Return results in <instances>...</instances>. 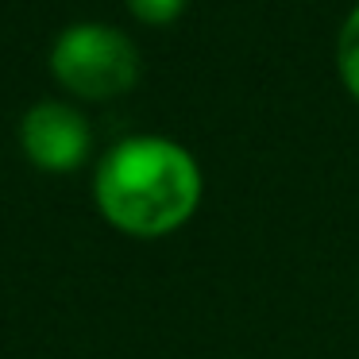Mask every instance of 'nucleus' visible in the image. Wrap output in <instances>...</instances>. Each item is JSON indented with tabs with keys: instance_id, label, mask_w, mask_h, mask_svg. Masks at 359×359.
I'll return each instance as SVG.
<instances>
[{
	"instance_id": "f257e3e1",
	"label": "nucleus",
	"mask_w": 359,
	"mask_h": 359,
	"mask_svg": "<svg viewBox=\"0 0 359 359\" xmlns=\"http://www.w3.org/2000/svg\"><path fill=\"white\" fill-rule=\"evenodd\" d=\"M205 170L186 143L158 132L116 140L93 166V205L128 240H166L197 217Z\"/></svg>"
},
{
	"instance_id": "f03ea898",
	"label": "nucleus",
	"mask_w": 359,
	"mask_h": 359,
	"mask_svg": "<svg viewBox=\"0 0 359 359\" xmlns=\"http://www.w3.org/2000/svg\"><path fill=\"white\" fill-rule=\"evenodd\" d=\"M47 70L74 101L104 104L128 97L140 86L143 58L120 27L101 20H78L55 35L47 50Z\"/></svg>"
},
{
	"instance_id": "7ed1b4c3",
	"label": "nucleus",
	"mask_w": 359,
	"mask_h": 359,
	"mask_svg": "<svg viewBox=\"0 0 359 359\" xmlns=\"http://www.w3.org/2000/svg\"><path fill=\"white\" fill-rule=\"evenodd\" d=\"M20 151L39 174H78L93 155V124L74 101L43 97L20 116Z\"/></svg>"
},
{
	"instance_id": "20e7f679",
	"label": "nucleus",
	"mask_w": 359,
	"mask_h": 359,
	"mask_svg": "<svg viewBox=\"0 0 359 359\" xmlns=\"http://www.w3.org/2000/svg\"><path fill=\"white\" fill-rule=\"evenodd\" d=\"M336 74L351 101H359V4L344 16L340 35H336Z\"/></svg>"
},
{
	"instance_id": "39448f33",
	"label": "nucleus",
	"mask_w": 359,
	"mask_h": 359,
	"mask_svg": "<svg viewBox=\"0 0 359 359\" xmlns=\"http://www.w3.org/2000/svg\"><path fill=\"white\" fill-rule=\"evenodd\" d=\"M128 12H132L135 24L143 27H170L182 20V12H186L189 0H124Z\"/></svg>"
}]
</instances>
